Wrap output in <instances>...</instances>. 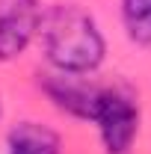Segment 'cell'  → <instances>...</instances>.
Here are the masks:
<instances>
[{
    "label": "cell",
    "mask_w": 151,
    "mask_h": 154,
    "mask_svg": "<svg viewBox=\"0 0 151 154\" xmlns=\"http://www.w3.org/2000/svg\"><path fill=\"white\" fill-rule=\"evenodd\" d=\"M39 33L48 59L62 74H89L104 59V36L98 24L74 3L51 6L39 21Z\"/></svg>",
    "instance_id": "1"
},
{
    "label": "cell",
    "mask_w": 151,
    "mask_h": 154,
    "mask_svg": "<svg viewBox=\"0 0 151 154\" xmlns=\"http://www.w3.org/2000/svg\"><path fill=\"white\" fill-rule=\"evenodd\" d=\"M86 119H92L101 131L107 154H128L139 131V107L125 89H98L89 104Z\"/></svg>",
    "instance_id": "2"
},
{
    "label": "cell",
    "mask_w": 151,
    "mask_h": 154,
    "mask_svg": "<svg viewBox=\"0 0 151 154\" xmlns=\"http://www.w3.org/2000/svg\"><path fill=\"white\" fill-rule=\"evenodd\" d=\"M39 21L36 0H0V59L18 57L39 33Z\"/></svg>",
    "instance_id": "3"
},
{
    "label": "cell",
    "mask_w": 151,
    "mask_h": 154,
    "mask_svg": "<svg viewBox=\"0 0 151 154\" xmlns=\"http://www.w3.org/2000/svg\"><path fill=\"white\" fill-rule=\"evenodd\" d=\"M6 154H59V136L39 122H24L9 134Z\"/></svg>",
    "instance_id": "4"
},
{
    "label": "cell",
    "mask_w": 151,
    "mask_h": 154,
    "mask_svg": "<svg viewBox=\"0 0 151 154\" xmlns=\"http://www.w3.org/2000/svg\"><path fill=\"white\" fill-rule=\"evenodd\" d=\"M122 21L136 45L151 48V0H122Z\"/></svg>",
    "instance_id": "5"
}]
</instances>
